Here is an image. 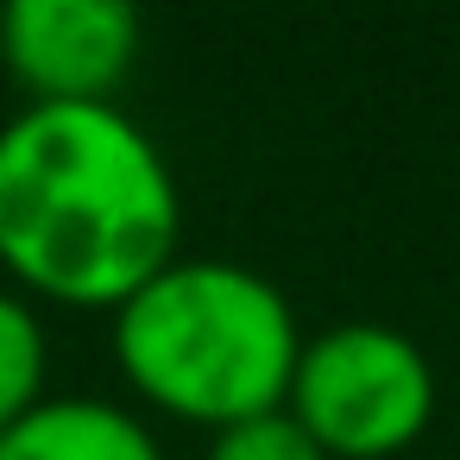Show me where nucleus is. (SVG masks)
I'll list each match as a JSON object with an SVG mask.
<instances>
[{
    "label": "nucleus",
    "instance_id": "2",
    "mask_svg": "<svg viewBox=\"0 0 460 460\" xmlns=\"http://www.w3.org/2000/svg\"><path fill=\"white\" fill-rule=\"evenodd\" d=\"M303 328L290 296L240 259H171L114 309V366L139 403L190 429L284 410Z\"/></svg>",
    "mask_w": 460,
    "mask_h": 460
},
{
    "label": "nucleus",
    "instance_id": "7",
    "mask_svg": "<svg viewBox=\"0 0 460 460\" xmlns=\"http://www.w3.org/2000/svg\"><path fill=\"white\" fill-rule=\"evenodd\" d=\"M208 460H328V454L309 441V429L290 410H265V416H246L234 429H215Z\"/></svg>",
    "mask_w": 460,
    "mask_h": 460
},
{
    "label": "nucleus",
    "instance_id": "4",
    "mask_svg": "<svg viewBox=\"0 0 460 460\" xmlns=\"http://www.w3.org/2000/svg\"><path fill=\"white\" fill-rule=\"evenodd\" d=\"M0 64L32 108L114 102L139 64V13L127 0H13L0 7Z\"/></svg>",
    "mask_w": 460,
    "mask_h": 460
},
{
    "label": "nucleus",
    "instance_id": "3",
    "mask_svg": "<svg viewBox=\"0 0 460 460\" xmlns=\"http://www.w3.org/2000/svg\"><path fill=\"white\" fill-rule=\"evenodd\" d=\"M435 366L391 322H334L303 341L284 410L328 460H397L435 422Z\"/></svg>",
    "mask_w": 460,
    "mask_h": 460
},
{
    "label": "nucleus",
    "instance_id": "5",
    "mask_svg": "<svg viewBox=\"0 0 460 460\" xmlns=\"http://www.w3.org/2000/svg\"><path fill=\"white\" fill-rule=\"evenodd\" d=\"M0 460H164V447L139 410L70 391L0 435Z\"/></svg>",
    "mask_w": 460,
    "mask_h": 460
},
{
    "label": "nucleus",
    "instance_id": "1",
    "mask_svg": "<svg viewBox=\"0 0 460 460\" xmlns=\"http://www.w3.org/2000/svg\"><path fill=\"white\" fill-rule=\"evenodd\" d=\"M183 240L158 139L120 102L20 108L0 120V271L32 303L120 309Z\"/></svg>",
    "mask_w": 460,
    "mask_h": 460
},
{
    "label": "nucleus",
    "instance_id": "6",
    "mask_svg": "<svg viewBox=\"0 0 460 460\" xmlns=\"http://www.w3.org/2000/svg\"><path fill=\"white\" fill-rule=\"evenodd\" d=\"M51 397V334L32 296L0 284V435Z\"/></svg>",
    "mask_w": 460,
    "mask_h": 460
}]
</instances>
